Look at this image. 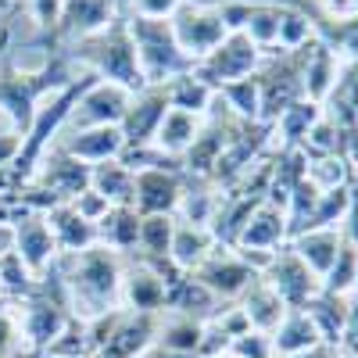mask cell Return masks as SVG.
Instances as JSON below:
<instances>
[{
  "label": "cell",
  "mask_w": 358,
  "mask_h": 358,
  "mask_svg": "<svg viewBox=\"0 0 358 358\" xmlns=\"http://www.w3.org/2000/svg\"><path fill=\"white\" fill-rule=\"evenodd\" d=\"M190 276H194L204 290H212L215 297H226V301H229V297H241L258 273H255V268H251L241 255H236L233 248H226V251H212Z\"/></svg>",
  "instance_id": "cell-12"
},
{
  "label": "cell",
  "mask_w": 358,
  "mask_h": 358,
  "mask_svg": "<svg viewBox=\"0 0 358 358\" xmlns=\"http://www.w3.org/2000/svg\"><path fill=\"white\" fill-rule=\"evenodd\" d=\"M308 47H297V50H265V62L255 72V79H258V101H262L258 122L276 126L280 115L290 104L305 101V62H308Z\"/></svg>",
  "instance_id": "cell-5"
},
{
  "label": "cell",
  "mask_w": 358,
  "mask_h": 358,
  "mask_svg": "<svg viewBox=\"0 0 358 358\" xmlns=\"http://www.w3.org/2000/svg\"><path fill=\"white\" fill-rule=\"evenodd\" d=\"M341 244H344V233H341V226H330V229H305V233H297V236H290V251L301 258L312 273L322 280L326 273H330V265H334V258H337V251H341Z\"/></svg>",
  "instance_id": "cell-21"
},
{
  "label": "cell",
  "mask_w": 358,
  "mask_h": 358,
  "mask_svg": "<svg viewBox=\"0 0 358 358\" xmlns=\"http://www.w3.org/2000/svg\"><path fill=\"white\" fill-rule=\"evenodd\" d=\"M29 18L40 29V43L54 47V33H57V18H62V0H25Z\"/></svg>",
  "instance_id": "cell-41"
},
{
  "label": "cell",
  "mask_w": 358,
  "mask_h": 358,
  "mask_svg": "<svg viewBox=\"0 0 358 358\" xmlns=\"http://www.w3.org/2000/svg\"><path fill=\"white\" fill-rule=\"evenodd\" d=\"M308 179H312L319 190H334V187L351 183L344 155H334V158H308Z\"/></svg>",
  "instance_id": "cell-40"
},
{
  "label": "cell",
  "mask_w": 358,
  "mask_h": 358,
  "mask_svg": "<svg viewBox=\"0 0 358 358\" xmlns=\"http://www.w3.org/2000/svg\"><path fill=\"white\" fill-rule=\"evenodd\" d=\"M43 215H47V226H50V233H54L57 255H79V251H86V248L97 244V226L86 222L69 201L54 204L50 212H43Z\"/></svg>",
  "instance_id": "cell-20"
},
{
  "label": "cell",
  "mask_w": 358,
  "mask_h": 358,
  "mask_svg": "<svg viewBox=\"0 0 358 358\" xmlns=\"http://www.w3.org/2000/svg\"><path fill=\"white\" fill-rule=\"evenodd\" d=\"M322 115V104H312L308 97L305 101H297V104H290L283 115H280V122L273 126V133H280L283 140H280V151H287V147H297L305 140V133L315 126V118Z\"/></svg>",
  "instance_id": "cell-33"
},
{
  "label": "cell",
  "mask_w": 358,
  "mask_h": 358,
  "mask_svg": "<svg viewBox=\"0 0 358 358\" xmlns=\"http://www.w3.org/2000/svg\"><path fill=\"white\" fill-rule=\"evenodd\" d=\"M297 151L305 158H334V155H344V129L334 122V118L319 115L315 126L305 133V140L297 143Z\"/></svg>",
  "instance_id": "cell-36"
},
{
  "label": "cell",
  "mask_w": 358,
  "mask_h": 358,
  "mask_svg": "<svg viewBox=\"0 0 358 358\" xmlns=\"http://www.w3.org/2000/svg\"><path fill=\"white\" fill-rule=\"evenodd\" d=\"M69 57H72V65H83V72H94L97 79L122 86L129 94L147 86L140 62H136V50H133V40H129L126 15H115L101 33L76 40Z\"/></svg>",
  "instance_id": "cell-2"
},
{
  "label": "cell",
  "mask_w": 358,
  "mask_h": 358,
  "mask_svg": "<svg viewBox=\"0 0 358 358\" xmlns=\"http://www.w3.org/2000/svg\"><path fill=\"white\" fill-rule=\"evenodd\" d=\"M348 351H351V355H355V358H358V344H351V348H348Z\"/></svg>",
  "instance_id": "cell-50"
},
{
  "label": "cell",
  "mask_w": 358,
  "mask_h": 358,
  "mask_svg": "<svg viewBox=\"0 0 358 358\" xmlns=\"http://www.w3.org/2000/svg\"><path fill=\"white\" fill-rule=\"evenodd\" d=\"M337 76H341V57L326 47L322 40H312L308 62H305V97L312 104H322L326 97H330Z\"/></svg>",
  "instance_id": "cell-27"
},
{
  "label": "cell",
  "mask_w": 358,
  "mask_h": 358,
  "mask_svg": "<svg viewBox=\"0 0 358 358\" xmlns=\"http://www.w3.org/2000/svg\"><path fill=\"white\" fill-rule=\"evenodd\" d=\"M22 151V136L18 133H0V169H11Z\"/></svg>",
  "instance_id": "cell-47"
},
{
  "label": "cell",
  "mask_w": 358,
  "mask_h": 358,
  "mask_svg": "<svg viewBox=\"0 0 358 358\" xmlns=\"http://www.w3.org/2000/svg\"><path fill=\"white\" fill-rule=\"evenodd\" d=\"M283 11H287V4H276V0H255V8H251V18H248V25H244V33H248L262 50H276Z\"/></svg>",
  "instance_id": "cell-32"
},
{
  "label": "cell",
  "mask_w": 358,
  "mask_h": 358,
  "mask_svg": "<svg viewBox=\"0 0 358 358\" xmlns=\"http://www.w3.org/2000/svg\"><path fill=\"white\" fill-rule=\"evenodd\" d=\"M0 4H4V0H0Z\"/></svg>",
  "instance_id": "cell-53"
},
{
  "label": "cell",
  "mask_w": 358,
  "mask_h": 358,
  "mask_svg": "<svg viewBox=\"0 0 358 358\" xmlns=\"http://www.w3.org/2000/svg\"><path fill=\"white\" fill-rule=\"evenodd\" d=\"M283 241H290L287 236V212H280V208L273 204H258L251 219L244 222V229L236 233L233 248H244V251H265L273 255V248H283Z\"/></svg>",
  "instance_id": "cell-19"
},
{
  "label": "cell",
  "mask_w": 358,
  "mask_h": 358,
  "mask_svg": "<svg viewBox=\"0 0 358 358\" xmlns=\"http://www.w3.org/2000/svg\"><path fill=\"white\" fill-rule=\"evenodd\" d=\"M215 236L208 226H194V222H176L172 244H169V258L183 268V273H194V268L212 255Z\"/></svg>",
  "instance_id": "cell-28"
},
{
  "label": "cell",
  "mask_w": 358,
  "mask_h": 358,
  "mask_svg": "<svg viewBox=\"0 0 358 358\" xmlns=\"http://www.w3.org/2000/svg\"><path fill=\"white\" fill-rule=\"evenodd\" d=\"M57 151H65L69 158L83 162V165H101V162H115L126 151V136L118 126H86V129H72Z\"/></svg>",
  "instance_id": "cell-15"
},
{
  "label": "cell",
  "mask_w": 358,
  "mask_h": 358,
  "mask_svg": "<svg viewBox=\"0 0 358 358\" xmlns=\"http://www.w3.org/2000/svg\"><path fill=\"white\" fill-rule=\"evenodd\" d=\"M215 97L222 101V108H226L229 115L241 118V122H258V108H262V101H258V79H255V76L219 86V90H215Z\"/></svg>",
  "instance_id": "cell-34"
},
{
  "label": "cell",
  "mask_w": 358,
  "mask_h": 358,
  "mask_svg": "<svg viewBox=\"0 0 358 358\" xmlns=\"http://www.w3.org/2000/svg\"><path fill=\"white\" fill-rule=\"evenodd\" d=\"M129 8V15H140V18H172V11L183 4V0H122Z\"/></svg>",
  "instance_id": "cell-44"
},
{
  "label": "cell",
  "mask_w": 358,
  "mask_h": 358,
  "mask_svg": "<svg viewBox=\"0 0 358 358\" xmlns=\"http://www.w3.org/2000/svg\"><path fill=\"white\" fill-rule=\"evenodd\" d=\"M341 233L344 241L358 248V190L351 187V201H348V212H344V222H341Z\"/></svg>",
  "instance_id": "cell-45"
},
{
  "label": "cell",
  "mask_w": 358,
  "mask_h": 358,
  "mask_svg": "<svg viewBox=\"0 0 358 358\" xmlns=\"http://www.w3.org/2000/svg\"><path fill=\"white\" fill-rule=\"evenodd\" d=\"M90 172H94V165H83V162L69 158L65 151H54L43 162V169L33 172L29 183H40V190H47L57 201H72L83 190H90Z\"/></svg>",
  "instance_id": "cell-18"
},
{
  "label": "cell",
  "mask_w": 358,
  "mask_h": 358,
  "mask_svg": "<svg viewBox=\"0 0 358 358\" xmlns=\"http://www.w3.org/2000/svg\"><path fill=\"white\" fill-rule=\"evenodd\" d=\"M158 312H129L122 308L108 344L97 351V358H143L158 341Z\"/></svg>",
  "instance_id": "cell-13"
},
{
  "label": "cell",
  "mask_w": 358,
  "mask_h": 358,
  "mask_svg": "<svg viewBox=\"0 0 358 358\" xmlns=\"http://www.w3.org/2000/svg\"><path fill=\"white\" fill-rule=\"evenodd\" d=\"M18 312V322H22V334H25V344L29 351H47L50 341L57 337L69 326V305L62 297H50L47 287H33L25 294V305L15 308Z\"/></svg>",
  "instance_id": "cell-8"
},
{
  "label": "cell",
  "mask_w": 358,
  "mask_h": 358,
  "mask_svg": "<svg viewBox=\"0 0 358 358\" xmlns=\"http://www.w3.org/2000/svg\"><path fill=\"white\" fill-rule=\"evenodd\" d=\"M169 25H172V36H176L179 50H183L194 65L226 40L222 15H219L215 4H208V0H183V4L172 11Z\"/></svg>",
  "instance_id": "cell-6"
},
{
  "label": "cell",
  "mask_w": 358,
  "mask_h": 358,
  "mask_svg": "<svg viewBox=\"0 0 358 358\" xmlns=\"http://www.w3.org/2000/svg\"><path fill=\"white\" fill-rule=\"evenodd\" d=\"M90 190H97L111 208H133V172L122 162H101L90 172Z\"/></svg>",
  "instance_id": "cell-29"
},
{
  "label": "cell",
  "mask_w": 358,
  "mask_h": 358,
  "mask_svg": "<svg viewBox=\"0 0 358 358\" xmlns=\"http://www.w3.org/2000/svg\"><path fill=\"white\" fill-rule=\"evenodd\" d=\"M172 233H176L172 215H140V248H143V255H169Z\"/></svg>",
  "instance_id": "cell-38"
},
{
  "label": "cell",
  "mask_w": 358,
  "mask_h": 358,
  "mask_svg": "<svg viewBox=\"0 0 358 358\" xmlns=\"http://www.w3.org/2000/svg\"><path fill=\"white\" fill-rule=\"evenodd\" d=\"M355 268H358V248L355 244H341L334 265H330V273L322 276V290H330V294H351L358 283H355Z\"/></svg>",
  "instance_id": "cell-37"
},
{
  "label": "cell",
  "mask_w": 358,
  "mask_h": 358,
  "mask_svg": "<svg viewBox=\"0 0 358 358\" xmlns=\"http://www.w3.org/2000/svg\"><path fill=\"white\" fill-rule=\"evenodd\" d=\"M97 244H104L111 251L140 248V212L136 208H111L97 222Z\"/></svg>",
  "instance_id": "cell-31"
},
{
  "label": "cell",
  "mask_w": 358,
  "mask_h": 358,
  "mask_svg": "<svg viewBox=\"0 0 358 358\" xmlns=\"http://www.w3.org/2000/svg\"><path fill=\"white\" fill-rule=\"evenodd\" d=\"M258 276L280 294V301L287 308H305L312 297L322 290V280L290 248L287 251H273V258H268V265L262 268Z\"/></svg>",
  "instance_id": "cell-9"
},
{
  "label": "cell",
  "mask_w": 358,
  "mask_h": 358,
  "mask_svg": "<svg viewBox=\"0 0 358 358\" xmlns=\"http://www.w3.org/2000/svg\"><path fill=\"white\" fill-rule=\"evenodd\" d=\"M344 11H358V0H341V8H337V15H344Z\"/></svg>",
  "instance_id": "cell-49"
},
{
  "label": "cell",
  "mask_w": 358,
  "mask_h": 358,
  "mask_svg": "<svg viewBox=\"0 0 358 358\" xmlns=\"http://www.w3.org/2000/svg\"><path fill=\"white\" fill-rule=\"evenodd\" d=\"M358 344V290L348 294V322H344V348Z\"/></svg>",
  "instance_id": "cell-46"
},
{
  "label": "cell",
  "mask_w": 358,
  "mask_h": 358,
  "mask_svg": "<svg viewBox=\"0 0 358 358\" xmlns=\"http://www.w3.org/2000/svg\"><path fill=\"white\" fill-rule=\"evenodd\" d=\"M226 355H233V358H276L268 334H258V330H248L244 337H236Z\"/></svg>",
  "instance_id": "cell-42"
},
{
  "label": "cell",
  "mask_w": 358,
  "mask_h": 358,
  "mask_svg": "<svg viewBox=\"0 0 358 358\" xmlns=\"http://www.w3.org/2000/svg\"><path fill=\"white\" fill-rule=\"evenodd\" d=\"M129 25V40L136 50V62L143 72L147 86H165L169 79L194 72V62L179 50L169 18H140V15H126Z\"/></svg>",
  "instance_id": "cell-4"
},
{
  "label": "cell",
  "mask_w": 358,
  "mask_h": 358,
  "mask_svg": "<svg viewBox=\"0 0 358 358\" xmlns=\"http://www.w3.org/2000/svg\"><path fill=\"white\" fill-rule=\"evenodd\" d=\"M15 233V255L25 262V268L33 276H40L43 268H50V262L57 258V244H54V233L47 226V215L43 212H29L25 219H18L11 226Z\"/></svg>",
  "instance_id": "cell-17"
},
{
  "label": "cell",
  "mask_w": 358,
  "mask_h": 358,
  "mask_svg": "<svg viewBox=\"0 0 358 358\" xmlns=\"http://www.w3.org/2000/svg\"><path fill=\"white\" fill-rule=\"evenodd\" d=\"M33 273L25 268V262L15 255V251H8V255H0V290L4 294H11V297H22V294H29L33 290Z\"/></svg>",
  "instance_id": "cell-39"
},
{
  "label": "cell",
  "mask_w": 358,
  "mask_h": 358,
  "mask_svg": "<svg viewBox=\"0 0 358 358\" xmlns=\"http://www.w3.org/2000/svg\"><path fill=\"white\" fill-rule=\"evenodd\" d=\"M65 287L72 290V301L86 308V319H94L101 312H111L108 305L118 301V290H122V262L118 251L94 244L79 255H65Z\"/></svg>",
  "instance_id": "cell-3"
},
{
  "label": "cell",
  "mask_w": 358,
  "mask_h": 358,
  "mask_svg": "<svg viewBox=\"0 0 358 358\" xmlns=\"http://www.w3.org/2000/svg\"><path fill=\"white\" fill-rule=\"evenodd\" d=\"M169 287L147 268L143 262L133 265L129 273H122V290H118V301H126L129 312H162L165 308Z\"/></svg>",
  "instance_id": "cell-22"
},
{
  "label": "cell",
  "mask_w": 358,
  "mask_h": 358,
  "mask_svg": "<svg viewBox=\"0 0 358 358\" xmlns=\"http://www.w3.org/2000/svg\"><path fill=\"white\" fill-rule=\"evenodd\" d=\"M322 337V344L341 348L344 344V322H348V294H330V290H319L312 301L301 308Z\"/></svg>",
  "instance_id": "cell-24"
},
{
  "label": "cell",
  "mask_w": 358,
  "mask_h": 358,
  "mask_svg": "<svg viewBox=\"0 0 358 358\" xmlns=\"http://www.w3.org/2000/svg\"><path fill=\"white\" fill-rule=\"evenodd\" d=\"M129 90L115 86V83H90L86 94L79 97L76 104V115H72V129H86V126H118L122 115L129 108Z\"/></svg>",
  "instance_id": "cell-14"
},
{
  "label": "cell",
  "mask_w": 358,
  "mask_h": 358,
  "mask_svg": "<svg viewBox=\"0 0 358 358\" xmlns=\"http://www.w3.org/2000/svg\"><path fill=\"white\" fill-rule=\"evenodd\" d=\"M241 312L248 315L251 330H258V334H273L276 326H280V319L287 315V305L280 301V294L268 287L262 276H255L251 287L241 294Z\"/></svg>",
  "instance_id": "cell-23"
},
{
  "label": "cell",
  "mask_w": 358,
  "mask_h": 358,
  "mask_svg": "<svg viewBox=\"0 0 358 358\" xmlns=\"http://www.w3.org/2000/svg\"><path fill=\"white\" fill-rule=\"evenodd\" d=\"M79 72L72 69L69 50L50 47L40 69H18L15 57L8 50H0V111L11 118V126L25 136V129L33 126V115L47 94H57L62 86H69Z\"/></svg>",
  "instance_id": "cell-1"
},
{
  "label": "cell",
  "mask_w": 358,
  "mask_h": 358,
  "mask_svg": "<svg viewBox=\"0 0 358 358\" xmlns=\"http://www.w3.org/2000/svg\"><path fill=\"white\" fill-rule=\"evenodd\" d=\"M268 341H273V355L276 358H294V355H301V351L322 344L315 322L301 308H287V315L280 319L276 330L268 334Z\"/></svg>",
  "instance_id": "cell-25"
},
{
  "label": "cell",
  "mask_w": 358,
  "mask_h": 358,
  "mask_svg": "<svg viewBox=\"0 0 358 358\" xmlns=\"http://www.w3.org/2000/svg\"><path fill=\"white\" fill-rule=\"evenodd\" d=\"M183 201L179 169H140L133 172V208L140 215H176Z\"/></svg>",
  "instance_id": "cell-10"
},
{
  "label": "cell",
  "mask_w": 358,
  "mask_h": 358,
  "mask_svg": "<svg viewBox=\"0 0 358 358\" xmlns=\"http://www.w3.org/2000/svg\"><path fill=\"white\" fill-rule=\"evenodd\" d=\"M344 162H348V169H358V129L344 133Z\"/></svg>",
  "instance_id": "cell-48"
},
{
  "label": "cell",
  "mask_w": 358,
  "mask_h": 358,
  "mask_svg": "<svg viewBox=\"0 0 358 358\" xmlns=\"http://www.w3.org/2000/svg\"><path fill=\"white\" fill-rule=\"evenodd\" d=\"M165 111H169L165 86L136 90V94L129 97V108L122 115V122H118V129H122V136H126V151H136V147H151L155 143V133L162 126Z\"/></svg>",
  "instance_id": "cell-11"
},
{
  "label": "cell",
  "mask_w": 358,
  "mask_h": 358,
  "mask_svg": "<svg viewBox=\"0 0 358 358\" xmlns=\"http://www.w3.org/2000/svg\"><path fill=\"white\" fill-rule=\"evenodd\" d=\"M165 94H169V108H179V111H190L197 118H204L215 104V90L208 86L204 79H197L194 72H183L165 83Z\"/></svg>",
  "instance_id": "cell-30"
},
{
  "label": "cell",
  "mask_w": 358,
  "mask_h": 358,
  "mask_svg": "<svg viewBox=\"0 0 358 358\" xmlns=\"http://www.w3.org/2000/svg\"><path fill=\"white\" fill-rule=\"evenodd\" d=\"M262 62H265V50H262L248 33H226V40L194 65V76L204 79L212 90H219V86H226V83H236V79L255 76V72L262 69Z\"/></svg>",
  "instance_id": "cell-7"
},
{
  "label": "cell",
  "mask_w": 358,
  "mask_h": 358,
  "mask_svg": "<svg viewBox=\"0 0 358 358\" xmlns=\"http://www.w3.org/2000/svg\"><path fill=\"white\" fill-rule=\"evenodd\" d=\"M118 0H62V18H57V33H54V47L57 43H76L83 36H94L118 15Z\"/></svg>",
  "instance_id": "cell-16"
},
{
  "label": "cell",
  "mask_w": 358,
  "mask_h": 358,
  "mask_svg": "<svg viewBox=\"0 0 358 358\" xmlns=\"http://www.w3.org/2000/svg\"><path fill=\"white\" fill-rule=\"evenodd\" d=\"M215 358H233V355H215Z\"/></svg>",
  "instance_id": "cell-52"
},
{
  "label": "cell",
  "mask_w": 358,
  "mask_h": 358,
  "mask_svg": "<svg viewBox=\"0 0 358 358\" xmlns=\"http://www.w3.org/2000/svg\"><path fill=\"white\" fill-rule=\"evenodd\" d=\"M69 204L76 208V212H79L86 222H94V226H97V222L111 212V204H108V201H104L97 190H83V194H79V197H72Z\"/></svg>",
  "instance_id": "cell-43"
},
{
  "label": "cell",
  "mask_w": 358,
  "mask_h": 358,
  "mask_svg": "<svg viewBox=\"0 0 358 358\" xmlns=\"http://www.w3.org/2000/svg\"><path fill=\"white\" fill-rule=\"evenodd\" d=\"M201 337H204V322L201 319L176 315L172 322H165L162 330H158V348L176 351V355H197L201 351Z\"/></svg>",
  "instance_id": "cell-35"
},
{
  "label": "cell",
  "mask_w": 358,
  "mask_h": 358,
  "mask_svg": "<svg viewBox=\"0 0 358 358\" xmlns=\"http://www.w3.org/2000/svg\"><path fill=\"white\" fill-rule=\"evenodd\" d=\"M355 283H358V268H355ZM355 290H358V287H355Z\"/></svg>",
  "instance_id": "cell-51"
},
{
  "label": "cell",
  "mask_w": 358,
  "mask_h": 358,
  "mask_svg": "<svg viewBox=\"0 0 358 358\" xmlns=\"http://www.w3.org/2000/svg\"><path fill=\"white\" fill-rule=\"evenodd\" d=\"M201 122H204V118H197V115H190V111L169 108L165 118H162V126H158V133H155V143H151V147H158V151L169 155V158L183 162V155L190 151V143H194L197 133H201Z\"/></svg>",
  "instance_id": "cell-26"
}]
</instances>
